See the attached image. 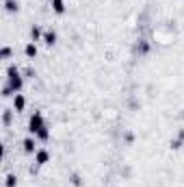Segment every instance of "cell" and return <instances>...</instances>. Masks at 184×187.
<instances>
[{"mask_svg":"<svg viewBox=\"0 0 184 187\" xmlns=\"http://www.w3.org/2000/svg\"><path fill=\"white\" fill-rule=\"evenodd\" d=\"M41 128H44V126H41V118H39V115H35V118L30 120V131H33V133L37 131V133H39Z\"/></svg>","mask_w":184,"mask_h":187,"instance_id":"obj_1","label":"cell"},{"mask_svg":"<svg viewBox=\"0 0 184 187\" xmlns=\"http://www.w3.org/2000/svg\"><path fill=\"white\" fill-rule=\"evenodd\" d=\"M11 83H13L15 89H19V85H22V79L17 76V72H15V70H11Z\"/></svg>","mask_w":184,"mask_h":187,"instance_id":"obj_2","label":"cell"},{"mask_svg":"<svg viewBox=\"0 0 184 187\" xmlns=\"http://www.w3.org/2000/svg\"><path fill=\"white\" fill-rule=\"evenodd\" d=\"M54 9L61 13V11H63V2H61V0H54Z\"/></svg>","mask_w":184,"mask_h":187,"instance_id":"obj_3","label":"cell"},{"mask_svg":"<svg viewBox=\"0 0 184 187\" xmlns=\"http://www.w3.org/2000/svg\"><path fill=\"white\" fill-rule=\"evenodd\" d=\"M15 107H17V109H22V107H24V98H22V96H19V98L15 100Z\"/></svg>","mask_w":184,"mask_h":187,"instance_id":"obj_4","label":"cell"},{"mask_svg":"<svg viewBox=\"0 0 184 187\" xmlns=\"http://www.w3.org/2000/svg\"><path fill=\"white\" fill-rule=\"evenodd\" d=\"M37 159H39V161H41V163H44L46 159H48V152H39V154H37Z\"/></svg>","mask_w":184,"mask_h":187,"instance_id":"obj_5","label":"cell"},{"mask_svg":"<svg viewBox=\"0 0 184 187\" xmlns=\"http://www.w3.org/2000/svg\"><path fill=\"white\" fill-rule=\"evenodd\" d=\"M26 54H28V57H33V54H35V46H26Z\"/></svg>","mask_w":184,"mask_h":187,"instance_id":"obj_6","label":"cell"},{"mask_svg":"<svg viewBox=\"0 0 184 187\" xmlns=\"http://www.w3.org/2000/svg\"><path fill=\"white\" fill-rule=\"evenodd\" d=\"M46 41H48V44H54V35H46Z\"/></svg>","mask_w":184,"mask_h":187,"instance_id":"obj_7","label":"cell"}]
</instances>
